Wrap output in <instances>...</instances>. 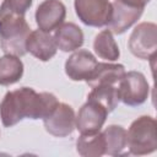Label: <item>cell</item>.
<instances>
[{"label":"cell","instance_id":"1","mask_svg":"<svg viewBox=\"0 0 157 157\" xmlns=\"http://www.w3.org/2000/svg\"><path fill=\"white\" fill-rule=\"evenodd\" d=\"M58 98L49 92L37 93L31 87H21L9 91L0 103L1 123L11 128L22 119H44L58 105Z\"/></svg>","mask_w":157,"mask_h":157},{"label":"cell","instance_id":"2","mask_svg":"<svg viewBox=\"0 0 157 157\" xmlns=\"http://www.w3.org/2000/svg\"><path fill=\"white\" fill-rule=\"evenodd\" d=\"M31 33V28L25 16L6 15L0 17V47L5 54L23 56L26 50V40Z\"/></svg>","mask_w":157,"mask_h":157},{"label":"cell","instance_id":"3","mask_svg":"<svg viewBox=\"0 0 157 157\" xmlns=\"http://www.w3.org/2000/svg\"><path fill=\"white\" fill-rule=\"evenodd\" d=\"M157 124L155 118L142 115L135 119L126 131V147L136 156L150 155L157 150Z\"/></svg>","mask_w":157,"mask_h":157},{"label":"cell","instance_id":"4","mask_svg":"<svg viewBox=\"0 0 157 157\" xmlns=\"http://www.w3.org/2000/svg\"><path fill=\"white\" fill-rule=\"evenodd\" d=\"M119 99L129 107H137L145 103L150 94V85L140 71L125 72L118 82Z\"/></svg>","mask_w":157,"mask_h":157},{"label":"cell","instance_id":"5","mask_svg":"<svg viewBox=\"0 0 157 157\" xmlns=\"http://www.w3.org/2000/svg\"><path fill=\"white\" fill-rule=\"evenodd\" d=\"M129 50L139 59L148 60L156 55L157 26L153 22H141L131 32L128 42Z\"/></svg>","mask_w":157,"mask_h":157},{"label":"cell","instance_id":"6","mask_svg":"<svg viewBox=\"0 0 157 157\" xmlns=\"http://www.w3.org/2000/svg\"><path fill=\"white\" fill-rule=\"evenodd\" d=\"M75 12L86 26H107L112 15V2L108 0H74Z\"/></svg>","mask_w":157,"mask_h":157},{"label":"cell","instance_id":"7","mask_svg":"<svg viewBox=\"0 0 157 157\" xmlns=\"http://www.w3.org/2000/svg\"><path fill=\"white\" fill-rule=\"evenodd\" d=\"M47 132L56 137H65L76 129V115L71 105L59 102L55 109L43 119Z\"/></svg>","mask_w":157,"mask_h":157},{"label":"cell","instance_id":"8","mask_svg":"<svg viewBox=\"0 0 157 157\" xmlns=\"http://www.w3.org/2000/svg\"><path fill=\"white\" fill-rule=\"evenodd\" d=\"M108 112L94 101L87 102L78 109L76 115V129L80 134H94L103 128Z\"/></svg>","mask_w":157,"mask_h":157},{"label":"cell","instance_id":"9","mask_svg":"<svg viewBox=\"0 0 157 157\" xmlns=\"http://www.w3.org/2000/svg\"><path fill=\"white\" fill-rule=\"evenodd\" d=\"M65 16L66 7L60 0H44L38 5L34 15L38 28L49 33L64 23Z\"/></svg>","mask_w":157,"mask_h":157},{"label":"cell","instance_id":"10","mask_svg":"<svg viewBox=\"0 0 157 157\" xmlns=\"http://www.w3.org/2000/svg\"><path fill=\"white\" fill-rule=\"evenodd\" d=\"M144 9L129 6L120 0L112 2V15L108 22V29L114 34H123L142 15Z\"/></svg>","mask_w":157,"mask_h":157},{"label":"cell","instance_id":"11","mask_svg":"<svg viewBox=\"0 0 157 157\" xmlns=\"http://www.w3.org/2000/svg\"><path fill=\"white\" fill-rule=\"evenodd\" d=\"M96 56L86 50L78 49L74 52L65 61V74L72 81H85L97 65Z\"/></svg>","mask_w":157,"mask_h":157},{"label":"cell","instance_id":"12","mask_svg":"<svg viewBox=\"0 0 157 157\" xmlns=\"http://www.w3.org/2000/svg\"><path fill=\"white\" fill-rule=\"evenodd\" d=\"M26 50L40 61H49L58 50L54 37L42 29L31 31L26 40Z\"/></svg>","mask_w":157,"mask_h":157},{"label":"cell","instance_id":"13","mask_svg":"<svg viewBox=\"0 0 157 157\" xmlns=\"http://www.w3.org/2000/svg\"><path fill=\"white\" fill-rule=\"evenodd\" d=\"M124 74L125 67L121 64L97 63L96 67L85 81L91 88L101 85H118Z\"/></svg>","mask_w":157,"mask_h":157},{"label":"cell","instance_id":"14","mask_svg":"<svg viewBox=\"0 0 157 157\" xmlns=\"http://www.w3.org/2000/svg\"><path fill=\"white\" fill-rule=\"evenodd\" d=\"M54 39L56 43L58 49L63 52H74L82 47L83 44V32L82 29L72 23V22H64L61 23L54 33Z\"/></svg>","mask_w":157,"mask_h":157},{"label":"cell","instance_id":"15","mask_svg":"<svg viewBox=\"0 0 157 157\" xmlns=\"http://www.w3.org/2000/svg\"><path fill=\"white\" fill-rule=\"evenodd\" d=\"M76 151L82 157H101L105 155V142L102 131L80 134L76 141Z\"/></svg>","mask_w":157,"mask_h":157},{"label":"cell","instance_id":"16","mask_svg":"<svg viewBox=\"0 0 157 157\" xmlns=\"http://www.w3.org/2000/svg\"><path fill=\"white\" fill-rule=\"evenodd\" d=\"M93 50L98 58L108 61H115L120 56L119 47L113 37V33L108 28L101 31L94 37Z\"/></svg>","mask_w":157,"mask_h":157},{"label":"cell","instance_id":"17","mask_svg":"<svg viewBox=\"0 0 157 157\" xmlns=\"http://www.w3.org/2000/svg\"><path fill=\"white\" fill-rule=\"evenodd\" d=\"M23 75V63L16 55L5 54L0 58V85L10 86L21 80Z\"/></svg>","mask_w":157,"mask_h":157},{"label":"cell","instance_id":"18","mask_svg":"<svg viewBox=\"0 0 157 157\" xmlns=\"http://www.w3.org/2000/svg\"><path fill=\"white\" fill-rule=\"evenodd\" d=\"M105 142V155L119 156L126 148V130L121 125H108L103 131Z\"/></svg>","mask_w":157,"mask_h":157},{"label":"cell","instance_id":"19","mask_svg":"<svg viewBox=\"0 0 157 157\" xmlns=\"http://www.w3.org/2000/svg\"><path fill=\"white\" fill-rule=\"evenodd\" d=\"M87 99L97 102L98 104L104 107L108 113L113 112L117 108L118 103L120 102L117 85H101V86H96L88 93Z\"/></svg>","mask_w":157,"mask_h":157},{"label":"cell","instance_id":"20","mask_svg":"<svg viewBox=\"0 0 157 157\" xmlns=\"http://www.w3.org/2000/svg\"><path fill=\"white\" fill-rule=\"evenodd\" d=\"M33 0H4L0 5V17L6 15L25 16Z\"/></svg>","mask_w":157,"mask_h":157},{"label":"cell","instance_id":"21","mask_svg":"<svg viewBox=\"0 0 157 157\" xmlns=\"http://www.w3.org/2000/svg\"><path fill=\"white\" fill-rule=\"evenodd\" d=\"M121 2L132 6V7H140V9H145V6L150 2V0H120Z\"/></svg>","mask_w":157,"mask_h":157}]
</instances>
